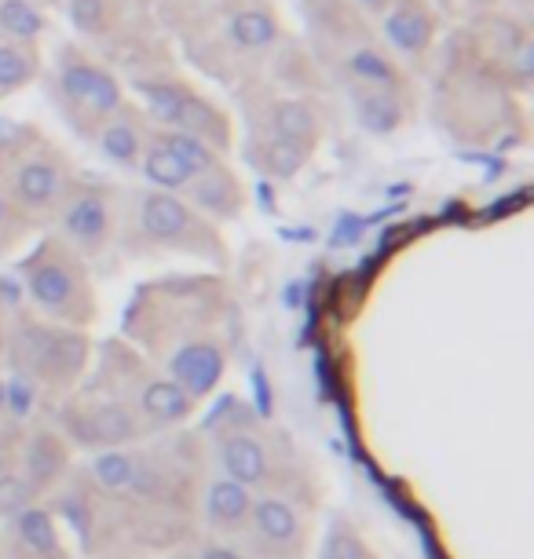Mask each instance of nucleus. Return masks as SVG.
Masks as SVG:
<instances>
[{
    "mask_svg": "<svg viewBox=\"0 0 534 559\" xmlns=\"http://www.w3.org/2000/svg\"><path fill=\"white\" fill-rule=\"evenodd\" d=\"M88 340L77 329L41 326V322H22L11 333V362L15 373L26 377L33 388H66L74 384L77 373L85 370Z\"/></svg>",
    "mask_w": 534,
    "mask_h": 559,
    "instance_id": "obj_1",
    "label": "nucleus"
},
{
    "mask_svg": "<svg viewBox=\"0 0 534 559\" xmlns=\"http://www.w3.org/2000/svg\"><path fill=\"white\" fill-rule=\"evenodd\" d=\"M26 293L44 315L63 322H88L92 318V293H88L85 271L74 264V256L59 245H44L30 264L22 267Z\"/></svg>",
    "mask_w": 534,
    "mask_h": 559,
    "instance_id": "obj_2",
    "label": "nucleus"
},
{
    "mask_svg": "<svg viewBox=\"0 0 534 559\" xmlns=\"http://www.w3.org/2000/svg\"><path fill=\"white\" fill-rule=\"evenodd\" d=\"M139 227H143L150 242L180 249V253L209 256V260L220 256V242H216L213 227L202 220V212H194L187 201L176 198V194H165V190L143 194V201H139Z\"/></svg>",
    "mask_w": 534,
    "mask_h": 559,
    "instance_id": "obj_3",
    "label": "nucleus"
},
{
    "mask_svg": "<svg viewBox=\"0 0 534 559\" xmlns=\"http://www.w3.org/2000/svg\"><path fill=\"white\" fill-rule=\"evenodd\" d=\"M63 428H66L63 439L85 446L92 454L136 446L150 432L147 424H143V417L121 399H96V402H85V406H70L63 413Z\"/></svg>",
    "mask_w": 534,
    "mask_h": 559,
    "instance_id": "obj_4",
    "label": "nucleus"
},
{
    "mask_svg": "<svg viewBox=\"0 0 534 559\" xmlns=\"http://www.w3.org/2000/svg\"><path fill=\"white\" fill-rule=\"evenodd\" d=\"M59 88H63L66 99H74L77 106H85L88 114L96 117L118 114L121 103H125L114 74H107L103 66L88 63L81 55H66L63 59V66H59Z\"/></svg>",
    "mask_w": 534,
    "mask_h": 559,
    "instance_id": "obj_5",
    "label": "nucleus"
},
{
    "mask_svg": "<svg viewBox=\"0 0 534 559\" xmlns=\"http://www.w3.org/2000/svg\"><path fill=\"white\" fill-rule=\"evenodd\" d=\"M110 223H114V209L103 190H77L59 209V227H63L66 242L81 253H99L107 245Z\"/></svg>",
    "mask_w": 534,
    "mask_h": 559,
    "instance_id": "obj_6",
    "label": "nucleus"
},
{
    "mask_svg": "<svg viewBox=\"0 0 534 559\" xmlns=\"http://www.w3.org/2000/svg\"><path fill=\"white\" fill-rule=\"evenodd\" d=\"M216 457H220V475L249 486V490L267 483V475L275 468L271 450H267V443L253 428H227V432L220 435Z\"/></svg>",
    "mask_w": 534,
    "mask_h": 559,
    "instance_id": "obj_7",
    "label": "nucleus"
},
{
    "mask_svg": "<svg viewBox=\"0 0 534 559\" xmlns=\"http://www.w3.org/2000/svg\"><path fill=\"white\" fill-rule=\"evenodd\" d=\"M249 530L253 538L264 545L267 552H278V556H293L300 545V534H304V519L286 497L264 494L253 497V512H249Z\"/></svg>",
    "mask_w": 534,
    "mask_h": 559,
    "instance_id": "obj_8",
    "label": "nucleus"
},
{
    "mask_svg": "<svg viewBox=\"0 0 534 559\" xmlns=\"http://www.w3.org/2000/svg\"><path fill=\"white\" fill-rule=\"evenodd\" d=\"M224 366H227L224 348L216 340H187L169 359V377L198 402L209 391H216V384L224 377Z\"/></svg>",
    "mask_w": 534,
    "mask_h": 559,
    "instance_id": "obj_9",
    "label": "nucleus"
},
{
    "mask_svg": "<svg viewBox=\"0 0 534 559\" xmlns=\"http://www.w3.org/2000/svg\"><path fill=\"white\" fill-rule=\"evenodd\" d=\"M132 410L143 417L147 428H176L191 417L194 399L172 377H147L139 384Z\"/></svg>",
    "mask_w": 534,
    "mask_h": 559,
    "instance_id": "obj_10",
    "label": "nucleus"
},
{
    "mask_svg": "<svg viewBox=\"0 0 534 559\" xmlns=\"http://www.w3.org/2000/svg\"><path fill=\"white\" fill-rule=\"evenodd\" d=\"M253 490L227 475H216L213 483L205 486L202 508H205V523L216 530V534H238L246 530L249 512H253Z\"/></svg>",
    "mask_w": 534,
    "mask_h": 559,
    "instance_id": "obj_11",
    "label": "nucleus"
},
{
    "mask_svg": "<svg viewBox=\"0 0 534 559\" xmlns=\"http://www.w3.org/2000/svg\"><path fill=\"white\" fill-rule=\"evenodd\" d=\"M66 465H70V450H66L63 432L41 428V432L30 435V443L22 450V479L33 486V494H41V490L59 483Z\"/></svg>",
    "mask_w": 534,
    "mask_h": 559,
    "instance_id": "obj_12",
    "label": "nucleus"
},
{
    "mask_svg": "<svg viewBox=\"0 0 534 559\" xmlns=\"http://www.w3.org/2000/svg\"><path fill=\"white\" fill-rule=\"evenodd\" d=\"M169 125L176 128V132H187V136H198V139H205V143H213L216 150H224L227 139H231L227 114L220 106L209 103V99H202L194 88L183 92V99L176 103V110H172V117H169Z\"/></svg>",
    "mask_w": 534,
    "mask_h": 559,
    "instance_id": "obj_13",
    "label": "nucleus"
},
{
    "mask_svg": "<svg viewBox=\"0 0 534 559\" xmlns=\"http://www.w3.org/2000/svg\"><path fill=\"white\" fill-rule=\"evenodd\" d=\"M11 187H15L19 205H26V209H52L66 194V172L52 158H33L19 165Z\"/></svg>",
    "mask_w": 534,
    "mask_h": 559,
    "instance_id": "obj_14",
    "label": "nucleus"
},
{
    "mask_svg": "<svg viewBox=\"0 0 534 559\" xmlns=\"http://www.w3.org/2000/svg\"><path fill=\"white\" fill-rule=\"evenodd\" d=\"M432 33H436V19L425 0H396L385 15V37L406 55L425 52Z\"/></svg>",
    "mask_w": 534,
    "mask_h": 559,
    "instance_id": "obj_15",
    "label": "nucleus"
},
{
    "mask_svg": "<svg viewBox=\"0 0 534 559\" xmlns=\"http://www.w3.org/2000/svg\"><path fill=\"white\" fill-rule=\"evenodd\" d=\"M355 117L370 136H392L406 121V103L399 88H359L352 95Z\"/></svg>",
    "mask_w": 534,
    "mask_h": 559,
    "instance_id": "obj_16",
    "label": "nucleus"
},
{
    "mask_svg": "<svg viewBox=\"0 0 534 559\" xmlns=\"http://www.w3.org/2000/svg\"><path fill=\"white\" fill-rule=\"evenodd\" d=\"M187 198H191V209H202L209 216H235L242 209V190H238V180L224 165L202 172L187 183Z\"/></svg>",
    "mask_w": 534,
    "mask_h": 559,
    "instance_id": "obj_17",
    "label": "nucleus"
},
{
    "mask_svg": "<svg viewBox=\"0 0 534 559\" xmlns=\"http://www.w3.org/2000/svg\"><path fill=\"white\" fill-rule=\"evenodd\" d=\"M15 523V541L37 559H59L63 545H59V530H55V516L48 508H22L19 516H11Z\"/></svg>",
    "mask_w": 534,
    "mask_h": 559,
    "instance_id": "obj_18",
    "label": "nucleus"
},
{
    "mask_svg": "<svg viewBox=\"0 0 534 559\" xmlns=\"http://www.w3.org/2000/svg\"><path fill=\"white\" fill-rule=\"evenodd\" d=\"M143 147H147V139H143V128L136 125V117L129 114H114L103 125V132H99V150L107 154L114 165H139V154H143Z\"/></svg>",
    "mask_w": 534,
    "mask_h": 559,
    "instance_id": "obj_19",
    "label": "nucleus"
},
{
    "mask_svg": "<svg viewBox=\"0 0 534 559\" xmlns=\"http://www.w3.org/2000/svg\"><path fill=\"white\" fill-rule=\"evenodd\" d=\"M271 136L311 147L315 136H319V117L300 99H282V103L271 106Z\"/></svg>",
    "mask_w": 534,
    "mask_h": 559,
    "instance_id": "obj_20",
    "label": "nucleus"
},
{
    "mask_svg": "<svg viewBox=\"0 0 534 559\" xmlns=\"http://www.w3.org/2000/svg\"><path fill=\"white\" fill-rule=\"evenodd\" d=\"M227 37L246 48V52H260V48H271L278 37V22L267 8H242L231 15L227 22Z\"/></svg>",
    "mask_w": 534,
    "mask_h": 559,
    "instance_id": "obj_21",
    "label": "nucleus"
},
{
    "mask_svg": "<svg viewBox=\"0 0 534 559\" xmlns=\"http://www.w3.org/2000/svg\"><path fill=\"white\" fill-rule=\"evenodd\" d=\"M139 169H143V176H147L150 187H154V190H165V194H180V190L187 187V183H191L187 169H183L180 161L172 158L169 150L161 147L158 139L143 147V154H139Z\"/></svg>",
    "mask_w": 534,
    "mask_h": 559,
    "instance_id": "obj_22",
    "label": "nucleus"
},
{
    "mask_svg": "<svg viewBox=\"0 0 534 559\" xmlns=\"http://www.w3.org/2000/svg\"><path fill=\"white\" fill-rule=\"evenodd\" d=\"M158 143L169 150L172 158L180 161L191 180L220 165V150H216L213 143H205V139H198V136H187V132H176V128L165 132V136H158Z\"/></svg>",
    "mask_w": 534,
    "mask_h": 559,
    "instance_id": "obj_23",
    "label": "nucleus"
},
{
    "mask_svg": "<svg viewBox=\"0 0 534 559\" xmlns=\"http://www.w3.org/2000/svg\"><path fill=\"white\" fill-rule=\"evenodd\" d=\"M348 70H352V77L363 88H399L403 85L399 66L392 63L385 52H377V48H359V52H352Z\"/></svg>",
    "mask_w": 534,
    "mask_h": 559,
    "instance_id": "obj_24",
    "label": "nucleus"
},
{
    "mask_svg": "<svg viewBox=\"0 0 534 559\" xmlns=\"http://www.w3.org/2000/svg\"><path fill=\"white\" fill-rule=\"evenodd\" d=\"M44 15L33 8L30 0H0V33L11 37L15 44H30L41 37Z\"/></svg>",
    "mask_w": 534,
    "mask_h": 559,
    "instance_id": "obj_25",
    "label": "nucleus"
},
{
    "mask_svg": "<svg viewBox=\"0 0 534 559\" xmlns=\"http://www.w3.org/2000/svg\"><path fill=\"white\" fill-rule=\"evenodd\" d=\"M308 154H311V147H304V143H289V139L267 136V143H264V165L271 176H278V180L297 176L300 165L308 161Z\"/></svg>",
    "mask_w": 534,
    "mask_h": 559,
    "instance_id": "obj_26",
    "label": "nucleus"
},
{
    "mask_svg": "<svg viewBox=\"0 0 534 559\" xmlns=\"http://www.w3.org/2000/svg\"><path fill=\"white\" fill-rule=\"evenodd\" d=\"M33 55L22 44H0V92H15L33 77Z\"/></svg>",
    "mask_w": 534,
    "mask_h": 559,
    "instance_id": "obj_27",
    "label": "nucleus"
},
{
    "mask_svg": "<svg viewBox=\"0 0 534 559\" xmlns=\"http://www.w3.org/2000/svg\"><path fill=\"white\" fill-rule=\"evenodd\" d=\"M30 505H33V486L22 475H11V472L0 475V516L11 519Z\"/></svg>",
    "mask_w": 534,
    "mask_h": 559,
    "instance_id": "obj_28",
    "label": "nucleus"
},
{
    "mask_svg": "<svg viewBox=\"0 0 534 559\" xmlns=\"http://www.w3.org/2000/svg\"><path fill=\"white\" fill-rule=\"evenodd\" d=\"M66 15L81 33H103L107 30V4L103 0H70Z\"/></svg>",
    "mask_w": 534,
    "mask_h": 559,
    "instance_id": "obj_29",
    "label": "nucleus"
},
{
    "mask_svg": "<svg viewBox=\"0 0 534 559\" xmlns=\"http://www.w3.org/2000/svg\"><path fill=\"white\" fill-rule=\"evenodd\" d=\"M330 559H370V556H366L363 541L352 538L348 530H341V534L330 541Z\"/></svg>",
    "mask_w": 534,
    "mask_h": 559,
    "instance_id": "obj_30",
    "label": "nucleus"
},
{
    "mask_svg": "<svg viewBox=\"0 0 534 559\" xmlns=\"http://www.w3.org/2000/svg\"><path fill=\"white\" fill-rule=\"evenodd\" d=\"M198 559H249V556H242V552L231 549V545H205Z\"/></svg>",
    "mask_w": 534,
    "mask_h": 559,
    "instance_id": "obj_31",
    "label": "nucleus"
},
{
    "mask_svg": "<svg viewBox=\"0 0 534 559\" xmlns=\"http://www.w3.org/2000/svg\"><path fill=\"white\" fill-rule=\"evenodd\" d=\"M363 8H385V0H363Z\"/></svg>",
    "mask_w": 534,
    "mask_h": 559,
    "instance_id": "obj_32",
    "label": "nucleus"
},
{
    "mask_svg": "<svg viewBox=\"0 0 534 559\" xmlns=\"http://www.w3.org/2000/svg\"><path fill=\"white\" fill-rule=\"evenodd\" d=\"M0 413H4V380H0Z\"/></svg>",
    "mask_w": 534,
    "mask_h": 559,
    "instance_id": "obj_33",
    "label": "nucleus"
}]
</instances>
